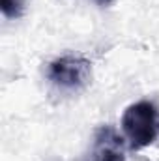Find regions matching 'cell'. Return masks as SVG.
Instances as JSON below:
<instances>
[{"label": "cell", "mask_w": 159, "mask_h": 161, "mask_svg": "<svg viewBox=\"0 0 159 161\" xmlns=\"http://www.w3.org/2000/svg\"><path fill=\"white\" fill-rule=\"evenodd\" d=\"M122 131L129 150H144L159 139V107L150 99L131 103L122 114Z\"/></svg>", "instance_id": "cell-1"}, {"label": "cell", "mask_w": 159, "mask_h": 161, "mask_svg": "<svg viewBox=\"0 0 159 161\" xmlns=\"http://www.w3.org/2000/svg\"><path fill=\"white\" fill-rule=\"evenodd\" d=\"M47 80L62 92H79L92 80V62L80 54H62L49 62Z\"/></svg>", "instance_id": "cell-2"}, {"label": "cell", "mask_w": 159, "mask_h": 161, "mask_svg": "<svg viewBox=\"0 0 159 161\" xmlns=\"http://www.w3.org/2000/svg\"><path fill=\"white\" fill-rule=\"evenodd\" d=\"M88 161H125L123 139L112 127L101 125L94 135L92 156Z\"/></svg>", "instance_id": "cell-3"}, {"label": "cell", "mask_w": 159, "mask_h": 161, "mask_svg": "<svg viewBox=\"0 0 159 161\" xmlns=\"http://www.w3.org/2000/svg\"><path fill=\"white\" fill-rule=\"evenodd\" d=\"M28 0H0V9L8 19H19L26 9Z\"/></svg>", "instance_id": "cell-4"}]
</instances>
